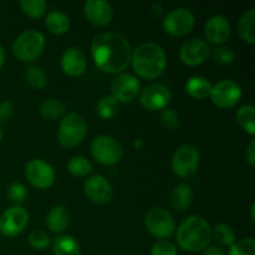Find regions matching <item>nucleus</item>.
Wrapping results in <instances>:
<instances>
[{
    "label": "nucleus",
    "instance_id": "obj_1",
    "mask_svg": "<svg viewBox=\"0 0 255 255\" xmlns=\"http://www.w3.org/2000/svg\"><path fill=\"white\" fill-rule=\"evenodd\" d=\"M91 54L100 70L107 74H121L131 64L132 49L121 34L104 32L92 41Z\"/></svg>",
    "mask_w": 255,
    "mask_h": 255
},
{
    "label": "nucleus",
    "instance_id": "obj_2",
    "mask_svg": "<svg viewBox=\"0 0 255 255\" xmlns=\"http://www.w3.org/2000/svg\"><path fill=\"white\" fill-rule=\"evenodd\" d=\"M213 231L204 218L198 216L188 217L182 222L177 231V243L189 253L203 252L211 244Z\"/></svg>",
    "mask_w": 255,
    "mask_h": 255
},
{
    "label": "nucleus",
    "instance_id": "obj_3",
    "mask_svg": "<svg viewBox=\"0 0 255 255\" xmlns=\"http://www.w3.org/2000/svg\"><path fill=\"white\" fill-rule=\"evenodd\" d=\"M131 64L137 75L143 79L153 80L161 76L166 69V52L154 42H143L132 52Z\"/></svg>",
    "mask_w": 255,
    "mask_h": 255
},
{
    "label": "nucleus",
    "instance_id": "obj_4",
    "mask_svg": "<svg viewBox=\"0 0 255 255\" xmlns=\"http://www.w3.org/2000/svg\"><path fill=\"white\" fill-rule=\"evenodd\" d=\"M45 47V37L37 30L21 32L12 42V54L20 61L30 62L40 56Z\"/></svg>",
    "mask_w": 255,
    "mask_h": 255
},
{
    "label": "nucleus",
    "instance_id": "obj_5",
    "mask_svg": "<svg viewBox=\"0 0 255 255\" xmlns=\"http://www.w3.org/2000/svg\"><path fill=\"white\" fill-rule=\"evenodd\" d=\"M87 133L86 120L76 112H70L61 120L57 131L59 142L66 148L76 147Z\"/></svg>",
    "mask_w": 255,
    "mask_h": 255
},
{
    "label": "nucleus",
    "instance_id": "obj_6",
    "mask_svg": "<svg viewBox=\"0 0 255 255\" xmlns=\"http://www.w3.org/2000/svg\"><path fill=\"white\" fill-rule=\"evenodd\" d=\"M144 226L152 236L162 241L171 238L176 232V223H174L173 217L168 211L161 207H154L147 212L144 217Z\"/></svg>",
    "mask_w": 255,
    "mask_h": 255
},
{
    "label": "nucleus",
    "instance_id": "obj_7",
    "mask_svg": "<svg viewBox=\"0 0 255 255\" xmlns=\"http://www.w3.org/2000/svg\"><path fill=\"white\" fill-rule=\"evenodd\" d=\"M91 154L100 164L114 166L119 163L124 151L122 146L114 137L101 134L94 138L91 143Z\"/></svg>",
    "mask_w": 255,
    "mask_h": 255
},
{
    "label": "nucleus",
    "instance_id": "obj_8",
    "mask_svg": "<svg viewBox=\"0 0 255 255\" xmlns=\"http://www.w3.org/2000/svg\"><path fill=\"white\" fill-rule=\"evenodd\" d=\"M199 151L193 144H183L179 147L172 158V171L181 178H191L199 167Z\"/></svg>",
    "mask_w": 255,
    "mask_h": 255
},
{
    "label": "nucleus",
    "instance_id": "obj_9",
    "mask_svg": "<svg viewBox=\"0 0 255 255\" xmlns=\"http://www.w3.org/2000/svg\"><path fill=\"white\" fill-rule=\"evenodd\" d=\"M196 24V17L189 9L171 10L163 19V29L172 36L181 37L189 34Z\"/></svg>",
    "mask_w": 255,
    "mask_h": 255
},
{
    "label": "nucleus",
    "instance_id": "obj_10",
    "mask_svg": "<svg viewBox=\"0 0 255 255\" xmlns=\"http://www.w3.org/2000/svg\"><path fill=\"white\" fill-rule=\"evenodd\" d=\"M211 100L219 109H232L242 99V89L232 80H222L211 90Z\"/></svg>",
    "mask_w": 255,
    "mask_h": 255
},
{
    "label": "nucleus",
    "instance_id": "obj_11",
    "mask_svg": "<svg viewBox=\"0 0 255 255\" xmlns=\"http://www.w3.org/2000/svg\"><path fill=\"white\" fill-rule=\"evenodd\" d=\"M29 223V214L22 207L14 206L0 217V233L5 237H15L21 233Z\"/></svg>",
    "mask_w": 255,
    "mask_h": 255
},
{
    "label": "nucleus",
    "instance_id": "obj_12",
    "mask_svg": "<svg viewBox=\"0 0 255 255\" xmlns=\"http://www.w3.org/2000/svg\"><path fill=\"white\" fill-rule=\"evenodd\" d=\"M25 176L31 186L39 189H46L55 182V171L47 162L32 159L26 164Z\"/></svg>",
    "mask_w": 255,
    "mask_h": 255
},
{
    "label": "nucleus",
    "instance_id": "obj_13",
    "mask_svg": "<svg viewBox=\"0 0 255 255\" xmlns=\"http://www.w3.org/2000/svg\"><path fill=\"white\" fill-rule=\"evenodd\" d=\"M141 85L136 76L127 72H121L111 84V95L119 102L133 101L139 94Z\"/></svg>",
    "mask_w": 255,
    "mask_h": 255
},
{
    "label": "nucleus",
    "instance_id": "obj_14",
    "mask_svg": "<svg viewBox=\"0 0 255 255\" xmlns=\"http://www.w3.org/2000/svg\"><path fill=\"white\" fill-rule=\"evenodd\" d=\"M211 55L209 44L203 39L193 37L189 39L182 45L179 50V57L182 62L188 66H197L206 61Z\"/></svg>",
    "mask_w": 255,
    "mask_h": 255
},
{
    "label": "nucleus",
    "instance_id": "obj_15",
    "mask_svg": "<svg viewBox=\"0 0 255 255\" xmlns=\"http://www.w3.org/2000/svg\"><path fill=\"white\" fill-rule=\"evenodd\" d=\"M171 100V91L162 84H152L142 90L139 101L141 105L148 111L164 110Z\"/></svg>",
    "mask_w": 255,
    "mask_h": 255
},
{
    "label": "nucleus",
    "instance_id": "obj_16",
    "mask_svg": "<svg viewBox=\"0 0 255 255\" xmlns=\"http://www.w3.org/2000/svg\"><path fill=\"white\" fill-rule=\"evenodd\" d=\"M85 194L91 202L96 204H106L114 197L111 183L100 174L90 177L84 186Z\"/></svg>",
    "mask_w": 255,
    "mask_h": 255
},
{
    "label": "nucleus",
    "instance_id": "obj_17",
    "mask_svg": "<svg viewBox=\"0 0 255 255\" xmlns=\"http://www.w3.org/2000/svg\"><path fill=\"white\" fill-rule=\"evenodd\" d=\"M84 14L91 24L105 26L111 22L114 10L111 4L106 0H89L84 5Z\"/></svg>",
    "mask_w": 255,
    "mask_h": 255
},
{
    "label": "nucleus",
    "instance_id": "obj_18",
    "mask_svg": "<svg viewBox=\"0 0 255 255\" xmlns=\"http://www.w3.org/2000/svg\"><path fill=\"white\" fill-rule=\"evenodd\" d=\"M231 22L223 15H214V16L209 17L204 26L206 39L212 44H224L231 36Z\"/></svg>",
    "mask_w": 255,
    "mask_h": 255
},
{
    "label": "nucleus",
    "instance_id": "obj_19",
    "mask_svg": "<svg viewBox=\"0 0 255 255\" xmlns=\"http://www.w3.org/2000/svg\"><path fill=\"white\" fill-rule=\"evenodd\" d=\"M87 66V60L84 51L79 47H69L65 50L61 57V67L62 71L67 76L76 77L85 72Z\"/></svg>",
    "mask_w": 255,
    "mask_h": 255
},
{
    "label": "nucleus",
    "instance_id": "obj_20",
    "mask_svg": "<svg viewBox=\"0 0 255 255\" xmlns=\"http://www.w3.org/2000/svg\"><path fill=\"white\" fill-rule=\"evenodd\" d=\"M193 199V189L188 183H179L172 189L169 196L171 207L177 212H183L191 206Z\"/></svg>",
    "mask_w": 255,
    "mask_h": 255
},
{
    "label": "nucleus",
    "instance_id": "obj_21",
    "mask_svg": "<svg viewBox=\"0 0 255 255\" xmlns=\"http://www.w3.org/2000/svg\"><path fill=\"white\" fill-rule=\"evenodd\" d=\"M70 214L66 207L55 206L49 212L46 218V226L52 233H62L69 227Z\"/></svg>",
    "mask_w": 255,
    "mask_h": 255
},
{
    "label": "nucleus",
    "instance_id": "obj_22",
    "mask_svg": "<svg viewBox=\"0 0 255 255\" xmlns=\"http://www.w3.org/2000/svg\"><path fill=\"white\" fill-rule=\"evenodd\" d=\"M212 84L207 77L192 76L186 84V91L191 97L196 100H204L211 95Z\"/></svg>",
    "mask_w": 255,
    "mask_h": 255
},
{
    "label": "nucleus",
    "instance_id": "obj_23",
    "mask_svg": "<svg viewBox=\"0 0 255 255\" xmlns=\"http://www.w3.org/2000/svg\"><path fill=\"white\" fill-rule=\"evenodd\" d=\"M45 25H46L47 30L52 34L62 35L65 32L69 31L71 22H70L69 16L65 12L59 11V10H54V11L49 12L45 20Z\"/></svg>",
    "mask_w": 255,
    "mask_h": 255
},
{
    "label": "nucleus",
    "instance_id": "obj_24",
    "mask_svg": "<svg viewBox=\"0 0 255 255\" xmlns=\"http://www.w3.org/2000/svg\"><path fill=\"white\" fill-rule=\"evenodd\" d=\"M238 32L247 44L255 42V10L249 9L241 16L238 22Z\"/></svg>",
    "mask_w": 255,
    "mask_h": 255
},
{
    "label": "nucleus",
    "instance_id": "obj_25",
    "mask_svg": "<svg viewBox=\"0 0 255 255\" xmlns=\"http://www.w3.org/2000/svg\"><path fill=\"white\" fill-rule=\"evenodd\" d=\"M54 255H81L80 246L71 236H60L52 243Z\"/></svg>",
    "mask_w": 255,
    "mask_h": 255
},
{
    "label": "nucleus",
    "instance_id": "obj_26",
    "mask_svg": "<svg viewBox=\"0 0 255 255\" xmlns=\"http://www.w3.org/2000/svg\"><path fill=\"white\" fill-rule=\"evenodd\" d=\"M237 121L242 128L249 134L255 133V107L253 105L247 104L241 106L237 112Z\"/></svg>",
    "mask_w": 255,
    "mask_h": 255
},
{
    "label": "nucleus",
    "instance_id": "obj_27",
    "mask_svg": "<svg viewBox=\"0 0 255 255\" xmlns=\"http://www.w3.org/2000/svg\"><path fill=\"white\" fill-rule=\"evenodd\" d=\"M96 111L101 119H112L119 111V101L112 95H105L97 102Z\"/></svg>",
    "mask_w": 255,
    "mask_h": 255
},
{
    "label": "nucleus",
    "instance_id": "obj_28",
    "mask_svg": "<svg viewBox=\"0 0 255 255\" xmlns=\"http://www.w3.org/2000/svg\"><path fill=\"white\" fill-rule=\"evenodd\" d=\"M40 115L46 120H56L64 114L65 106L62 102H60L56 99H47L41 102L39 107Z\"/></svg>",
    "mask_w": 255,
    "mask_h": 255
},
{
    "label": "nucleus",
    "instance_id": "obj_29",
    "mask_svg": "<svg viewBox=\"0 0 255 255\" xmlns=\"http://www.w3.org/2000/svg\"><path fill=\"white\" fill-rule=\"evenodd\" d=\"M25 80L27 84L34 89H44L47 84V76L41 67L36 65H31L25 71Z\"/></svg>",
    "mask_w": 255,
    "mask_h": 255
},
{
    "label": "nucleus",
    "instance_id": "obj_30",
    "mask_svg": "<svg viewBox=\"0 0 255 255\" xmlns=\"http://www.w3.org/2000/svg\"><path fill=\"white\" fill-rule=\"evenodd\" d=\"M67 171L76 177H85L94 171V166L89 159L84 157H72L67 163Z\"/></svg>",
    "mask_w": 255,
    "mask_h": 255
},
{
    "label": "nucleus",
    "instance_id": "obj_31",
    "mask_svg": "<svg viewBox=\"0 0 255 255\" xmlns=\"http://www.w3.org/2000/svg\"><path fill=\"white\" fill-rule=\"evenodd\" d=\"M20 7L30 17H41L47 10V4L44 0H21Z\"/></svg>",
    "mask_w": 255,
    "mask_h": 255
},
{
    "label": "nucleus",
    "instance_id": "obj_32",
    "mask_svg": "<svg viewBox=\"0 0 255 255\" xmlns=\"http://www.w3.org/2000/svg\"><path fill=\"white\" fill-rule=\"evenodd\" d=\"M213 236L216 241L223 247H232L234 244V241H236L233 229L228 224L224 223L217 224L216 228H214Z\"/></svg>",
    "mask_w": 255,
    "mask_h": 255
},
{
    "label": "nucleus",
    "instance_id": "obj_33",
    "mask_svg": "<svg viewBox=\"0 0 255 255\" xmlns=\"http://www.w3.org/2000/svg\"><path fill=\"white\" fill-rule=\"evenodd\" d=\"M228 255H255V241L252 237L241 239L231 247Z\"/></svg>",
    "mask_w": 255,
    "mask_h": 255
},
{
    "label": "nucleus",
    "instance_id": "obj_34",
    "mask_svg": "<svg viewBox=\"0 0 255 255\" xmlns=\"http://www.w3.org/2000/svg\"><path fill=\"white\" fill-rule=\"evenodd\" d=\"M27 241H29L30 246L37 251H44L50 246L49 236H47L46 232L41 231V229L32 231L27 237Z\"/></svg>",
    "mask_w": 255,
    "mask_h": 255
},
{
    "label": "nucleus",
    "instance_id": "obj_35",
    "mask_svg": "<svg viewBox=\"0 0 255 255\" xmlns=\"http://www.w3.org/2000/svg\"><path fill=\"white\" fill-rule=\"evenodd\" d=\"M26 196V188H25L24 184L19 183V182H12V183L7 187V197H9V199L15 204V206L20 207V204L24 203Z\"/></svg>",
    "mask_w": 255,
    "mask_h": 255
},
{
    "label": "nucleus",
    "instance_id": "obj_36",
    "mask_svg": "<svg viewBox=\"0 0 255 255\" xmlns=\"http://www.w3.org/2000/svg\"><path fill=\"white\" fill-rule=\"evenodd\" d=\"M212 56H213L214 62H217V64L229 65L233 62L236 54H234V51L231 49V47L219 46L212 52Z\"/></svg>",
    "mask_w": 255,
    "mask_h": 255
},
{
    "label": "nucleus",
    "instance_id": "obj_37",
    "mask_svg": "<svg viewBox=\"0 0 255 255\" xmlns=\"http://www.w3.org/2000/svg\"><path fill=\"white\" fill-rule=\"evenodd\" d=\"M161 122L164 127L169 129H176L179 126V115L173 109L162 110Z\"/></svg>",
    "mask_w": 255,
    "mask_h": 255
},
{
    "label": "nucleus",
    "instance_id": "obj_38",
    "mask_svg": "<svg viewBox=\"0 0 255 255\" xmlns=\"http://www.w3.org/2000/svg\"><path fill=\"white\" fill-rule=\"evenodd\" d=\"M151 255H177V247L168 241H159L152 247Z\"/></svg>",
    "mask_w": 255,
    "mask_h": 255
},
{
    "label": "nucleus",
    "instance_id": "obj_39",
    "mask_svg": "<svg viewBox=\"0 0 255 255\" xmlns=\"http://www.w3.org/2000/svg\"><path fill=\"white\" fill-rule=\"evenodd\" d=\"M12 114H14V107H12L11 102L6 101V100L0 102V124L9 121Z\"/></svg>",
    "mask_w": 255,
    "mask_h": 255
},
{
    "label": "nucleus",
    "instance_id": "obj_40",
    "mask_svg": "<svg viewBox=\"0 0 255 255\" xmlns=\"http://www.w3.org/2000/svg\"><path fill=\"white\" fill-rule=\"evenodd\" d=\"M246 161L251 167L255 166V141H252L249 143L248 148L246 152Z\"/></svg>",
    "mask_w": 255,
    "mask_h": 255
},
{
    "label": "nucleus",
    "instance_id": "obj_41",
    "mask_svg": "<svg viewBox=\"0 0 255 255\" xmlns=\"http://www.w3.org/2000/svg\"><path fill=\"white\" fill-rule=\"evenodd\" d=\"M202 255H226L223 249L221 247H207L203 252H202Z\"/></svg>",
    "mask_w": 255,
    "mask_h": 255
},
{
    "label": "nucleus",
    "instance_id": "obj_42",
    "mask_svg": "<svg viewBox=\"0 0 255 255\" xmlns=\"http://www.w3.org/2000/svg\"><path fill=\"white\" fill-rule=\"evenodd\" d=\"M4 62H5V51L2 49V46L0 45V69L4 66Z\"/></svg>",
    "mask_w": 255,
    "mask_h": 255
},
{
    "label": "nucleus",
    "instance_id": "obj_43",
    "mask_svg": "<svg viewBox=\"0 0 255 255\" xmlns=\"http://www.w3.org/2000/svg\"><path fill=\"white\" fill-rule=\"evenodd\" d=\"M254 211H255V204H252V208H251V217H252V222L254 223Z\"/></svg>",
    "mask_w": 255,
    "mask_h": 255
},
{
    "label": "nucleus",
    "instance_id": "obj_44",
    "mask_svg": "<svg viewBox=\"0 0 255 255\" xmlns=\"http://www.w3.org/2000/svg\"><path fill=\"white\" fill-rule=\"evenodd\" d=\"M1 138H2V129L1 127H0V141H1Z\"/></svg>",
    "mask_w": 255,
    "mask_h": 255
}]
</instances>
